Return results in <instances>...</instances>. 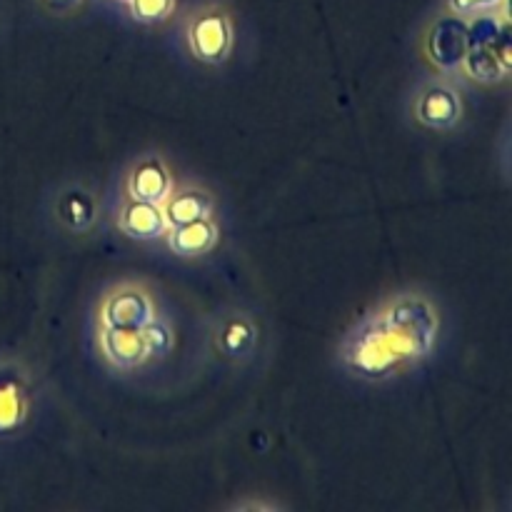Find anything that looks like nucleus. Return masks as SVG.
Masks as SVG:
<instances>
[{"label": "nucleus", "mask_w": 512, "mask_h": 512, "mask_svg": "<svg viewBox=\"0 0 512 512\" xmlns=\"http://www.w3.org/2000/svg\"><path fill=\"white\" fill-rule=\"evenodd\" d=\"M38 408L33 370L18 358H0V438H18Z\"/></svg>", "instance_id": "nucleus-7"}, {"label": "nucleus", "mask_w": 512, "mask_h": 512, "mask_svg": "<svg viewBox=\"0 0 512 512\" xmlns=\"http://www.w3.org/2000/svg\"><path fill=\"white\" fill-rule=\"evenodd\" d=\"M93 348L100 363L118 375L140 373L168 358L175 348V328L168 313L145 328L93 325Z\"/></svg>", "instance_id": "nucleus-2"}, {"label": "nucleus", "mask_w": 512, "mask_h": 512, "mask_svg": "<svg viewBox=\"0 0 512 512\" xmlns=\"http://www.w3.org/2000/svg\"><path fill=\"white\" fill-rule=\"evenodd\" d=\"M50 215L55 228L70 238H85L103 220V200L98 190L83 180H65L50 195Z\"/></svg>", "instance_id": "nucleus-8"}, {"label": "nucleus", "mask_w": 512, "mask_h": 512, "mask_svg": "<svg viewBox=\"0 0 512 512\" xmlns=\"http://www.w3.org/2000/svg\"><path fill=\"white\" fill-rule=\"evenodd\" d=\"M468 45V20L448 13L430 25L425 53L438 73H458Z\"/></svg>", "instance_id": "nucleus-11"}, {"label": "nucleus", "mask_w": 512, "mask_h": 512, "mask_svg": "<svg viewBox=\"0 0 512 512\" xmlns=\"http://www.w3.org/2000/svg\"><path fill=\"white\" fill-rule=\"evenodd\" d=\"M165 220L170 225H183L193 223V220H205V218H218L220 205L218 195L203 183H195V180H185V183H175L173 193L165 200L163 205Z\"/></svg>", "instance_id": "nucleus-14"}, {"label": "nucleus", "mask_w": 512, "mask_h": 512, "mask_svg": "<svg viewBox=\"0 0 512 512\" xmlns=\"http://www.w3.org/2000/svg\"><path fill=\"white\" fill-rule=\"evenodd\" d=\"M505 5H508V0H445L448 13L465 20L488 13H500V10H505Z\"/></svg>", "instance_id": "nucleus-16"}, {"label": "nucleus", "mask_w": 512, "mask_h": 512, "mask_svg": "<svg viewBox=\"0 0 512 512\" xmlns=\"http://www.w3.org/2000/svg\"><path fill=\"white\" fill-rule=\"evenodd\" d=\"M113 225L120 235L135 243H153V240H163L168 233V220H165L163 205L143 203V200L120 198L115 205Z\"/></svg>", "instance_id": "nucleus-12"}, {"label": "nucleus", "mask_w": 512, "mask_h": 512, "mask_svg": "<svg viewBox=\"0 0 512 512\" xmlns=\"http://www.w3.org/2000/svg\"><path fill=\"white\" fill-rule=\"evenodd\" d=\"M210 350L233 368L250 365L263 348V325L245 305H223L208 320Z\"/></svg>", "instance_id": "nucleus-6"}, {"label": "nucleus", "mask_w": 512, "mask_h": 512, "mask_svg": "<svg viewBox=\"0 0 512 512\" xmlns=\"http://www.w3.org/2000/svg\"><path fill=\"white\" fill-rule=\"evenodd\" d=\"M443 310L433 293L400 288L360 315L340 338L335 363L348 378L383 385L423 368L438 353Z\"/></svg>", "instance_id": "nucleus-1"}, {"label": "nucleus", "mask_w": 512, "mask_h": 512, "mask_svg": "<svg viewBox=\"0 0 512 512\" xmlns=\"http://www.w3.org/2000/svg\"><path fill=\"white\" fill-rule=\"evenodd\" d=\"M220 218L193 220V223L170 225L163 235V243L170 255L180 260H203L213 255L220 245Z\"/></svg>", "instance_id": "nucleus-13"}, {"label": "nucleus", "mask_w": 512, "mask_h": 512, "mask_svg": "<svg viewBox=\"0 0 512 512\" xmlns=\"http://www.w3.org/2000/svg\"><path fill=\"white\" fill-rule=\"evenodd\" d=\"M110 3H118V5H125V3H128V0H110Z\"/></svg>", "instance_id": "nucleus-18"}, {"label": "nucleus", "mask_w": 512, "mask_h": 512, "mask_svg": "<svg viewBox=\"0 0 512 512\" xmlns=\"http://www.w3.org/2000/svg\"><path fill=\"white\" fill-rule=\"evenodd\" d=\"M408 113L418 128L430 133H453L468 113L463 85L453 73L428 75L410 90Z\"/></svg>", "instance_id": "nucleus-4"}, {"label": "nucleus", "mask_w": 512, "mask_h": 512, "mask_svg": "<svg viewBox=\"0 0 512 512\" xmlns=\"http://www.w3.org/2000/svg\"><path fill=\"white\" fill-rule=\"evenodd\" d=\"M183 48L195 63L205 68H220L228 63L238 45V28L228 5L200 3L188 10L180 28Z\"/></svg>", "instance_id": "nucleus-3"}, {"label": "nucleus", "mask_w": 512, "mask_h": 512, "mask_svg": "<svg viewBox=\"0 0 512 512\" xmlns=\"http://www.w3.org/2000/svg\"><path fill=\"white\" fill-rule=\"evenodd\" d=\"M128 18L138 25H163L178 10V0H128Z\"/></svg>", "instance_id": "nucleus-15"}, {"label": "nucleus", "mask_w": 512, "mask_h": 512, "mask_svg": "<svg viewBox=\"0 0 512 512\" xmlns=\"http://www.w3.org/2000/svg\"><path fill=\"white\" fill-rule=\"evenodd\" d=\"M175 178L173 165L160 150H145L135 155L123 175V195L130 200H143V203L165 205V200L173 193Z\"/></svg>", "instance_id": "nucleus-9"}, {"label": "nucleus", "mask_w": 512, "mask_h": 512, "mask_svg": "<svg viewBox=\"0 0 512 512\" xmlns=\"http://www.w3.org/2000/svg\"><path fill=\"white\" fill-rule=\"evenodd\" d=\"M163 315L165 308L153 285L140 278H123L103 288L93 308V325L145 328Z\"/></svg>", "instance_id": "nucleus-5"}, {"label": "nucleus", "mask_w": 512, "mask_h": 512, "mask_svg": "<svg viewBox=\"0 0 512 512\" xmlns=\"http://www.w3.org/2000/svg\"><path fill=\"white\" fill-rule=\"evenodd\" d=\"M38 8L43 10L50 18H70V15L78 13L88 0H35Z\"/></svg>", "instance_id": "nucleus-17"}, {"label": "nucleus", "mask_w": 512, "mask_h": 512, "mask_svg": "<svg viewBox=\"0 0 512 512\" xmlns=\"http://www.w3.org/2000/svg\"><path fill=\"white\" fill-rule=\"evenodd\" d=\"M460 73L480 85H498L510 78V38L508 25L483 43H470L460 63Z\"/></svg>", "instance_id": "nucleus-10"}]
</instances>
